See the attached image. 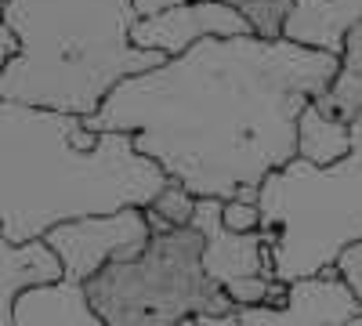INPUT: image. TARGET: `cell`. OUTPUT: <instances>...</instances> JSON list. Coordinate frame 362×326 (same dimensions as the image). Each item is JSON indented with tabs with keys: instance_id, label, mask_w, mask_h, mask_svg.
<instances>
[{
	"instance_id": "19",
	"label": "cell",
	"mask_w": 362,
	"mask_h": 326,
	"mask_svg": "<svg viewBox=\"0 0 362 326\" xmlns=\"http://www.w3.org/2000/svg\"><path fill=\"white\" fill-rule=\"evenodd\" d=\"M196 326H243V322H239V312H235V315H221V319L203 315V319H196Z\"/></svg>"
},
{
	"instance_id": "7",
	"label": "cell",
	"mask_w": 362,
	"mask_h": 326,
	"mask_svg": "<svg viewBox=\"0 0 362 326\" xmlns=\"http://www.w3.org/2000/svg\"><path fill=\"white\" fill-rule=\"evenodd\" d=\"M134 44L148 51H163L167 58H177L192 51L203 40H228V37H254V25L243 15V8L228 0H192V4L170 8L153 18H138L134 25Z\"/></svg>"
},
{
	"instance_id": "4",
	"label": "cell",
	"mask_w": 362,
	"mask_h": 326,
	"mask_svg": "<svg viewBox=\"0 0 362 326\" xmlns=\"http://www.w3.org/2000/svg\"><path fill=\"white\" fill-rule=\"evenodd\" d=\"M261 228L272 232V269L297 283L337 269L362 243V116L351 124V153L329 167L290 160L257 192Z\"/></svg>"
},
{
	"instance_id": "16",
	"label": "cell",
	"mask_w": 362,
	"mask_h": 326,
	"mask_svg": "<svg viewBox=\"0 0 362 326\" xmlns=\"http://www.w3.org/2000/svg\"><path fill=\"white\" fill-rule=\"evenodd\" d=\"M243 15L250 18L254 25V37H264V40H283L286 33V22L293 15V0H243Z\"/></svg>"
},
{
	"instance_id": "6",
	"label": "cell",
	"mask_w": 362,
	"mask_h": 326,
	"mask_svg": "<svg viewBox=\"0 0 362 326\" xmlns=\"http://www.w3.org/2000/svg\"><path fill=\"white\" fill-rule=\"evenodd\" d=\"M44 240L58 250L66 264L69 283H87L90 276H98L109 261L138 257L148 240H153V225H148L145 206H127L116 214L102 218H80L51 228Z\"/></svg>"
},
{
	"instance_id": "18",
	"label": "cell",
	"mask_w": 362,
	"mask_h": 326,
	"mask_svg": "<svg viewBox=\"0 0 362 326\" xmlns=\"http://www.w3.org/2000/svg\"><path fill=\"white\" fill-rule=\"evenodd\" d=\"M181 4H192V0H134V11H138V18H153V15H163Z\"/></svg>"
},
{
	"instance_id": "2",
	"label": "cell",
	"mask_w": 362,
	"mask_h": 326,
	"mask_svg": "<svg viewBox=\"0 0 362 326\" xmlns=\"http://www.w3.org/2000/svg\"><path fill=\"white\" fill-rule=\"evenodd\" d=\"M170 174L131 134L87 116L0 102V240L29 243L66 221L153 206Z\"/></svg>"
},
{
	"instance_id": "9",
	"label": "cell",
	"mask_w": 362,
	"mask_h": 326,
	"mask_svg": "<svg viewBox=\"0 0 362 326\" xmlns=\"http://www.w3.org/2000/svg\"><path fill=\"white\" fill-rule=\"evenodd\" d=\"M225 199H199L196 203V218L192 225L203 232V264L206 276L218 286H232L239 279H257V276H272V240L276 235L257 228V232H232L221 218Z\"/></svg>"
},
{
	"instance_id": "8",
	"label": "cell",
	"mask_w": 362,
	"mask_h": 326,
	"mask_svg": "<svg viewBox=\"0 0 362 326\" xmlns=\"http://www.w3.org/2000/svg\"><path fill=\"white\" fill-rule=\"evenodd\" d=\"M358 315H362V298L341 276V269L290 283L283 305L239 308L243 326H344Z\"/></svg>"
},
{
	"instance_id": "15",
	"label": "cell",
	"mask_w": 362,
	"mask_h": 326,
	"mask_svg": "<svg viewBox=\"0 0 362 326\" xmlns=\"http://www.w3.org/2000/svg\"><path fill=\"white\" fill-rule=\"evenodd\" d=\"M196 203H199V196H192L185 185L170 177V185L153 199V206H145L148 225H153V232L185 228V225H192V218H196Z\"/></svg>"
},
{
	"instance_id": "10",
	"label": "cell",
	"mask_w": 362,
	"mask_h": 326,
	"mask_svg": "<svg viewBox=\"0 0 362 326\" xmlns=\"http://www.w3.org/2000/svg\"><path fill=\"white\" fill-rule=\"evenodd\" d=\"M66 283V264L47 240H0V326H15L22 293Z\"/></svg>"
},
{
	"instance_id": "12",
	"label": "cell",
	"mask_w": 362,
	"mask_h": 326,
	"mask_svg": "<svg viewBox=\"0 0 362 326\" xmlns=\"http://www.w3.org/2000/svg\"><path fill=\"white\" fill-rule=\"evenodd\" d=\"M15 326H105V322L90 308L83 283L66 279V283L22 293V301L15 308ZM185 326H196V319Z\"/></svg>"
},
{
	"instance_id": "20",
	"label": "cell",
	"mask_w": 362,
	"mask_h": 326,
	"mask_svg": "<svg viewBox=\"0 0 362 326\" xmlns=\"http://www.w3.org/2000/svg\"><path fill=\"white\" fill-rule=\"evenodd\" d=\"M344 326H362V315H358V319H351V322H344Z\"/></svg>"
},
{
	"instance_id": "1",
	"label": "cell",
	"mask_w": 362,
	"mask_h": 326,
	"mask_svg": "<svg viewBox=\"0 0 362 326\" xmlns=\"http://www.w3.org/2000/svg\"><path fill=\"white\" fill-rule=\"evenodd\" d=\"M341 73V58L293 40L214 37L131 76L90 131L131 134L199 199H250L297 160V124Z\"/></svg>"
},
{
	"instance_id": "3",
	"label": "cell",
	"mask_w": 362,
	"mask_h": 326,
	"mask_svg": "<svg viewBox=\"0 0 362 326\" xmlns=\"http://www.w3.org/2000/svg\"><path fill=\"white\" fill-rule=\"evenodd\" d=\"M18 58L0 66V102L95 116L124 80L167 62L134 44V0H0Z\"/></svg>"
},
{
	"instance_id": "17",
	"label": "cell",
	"mask_w": 362,
	"mask_h": 326,
	"mask_svg": "<svg viewBox=\"0 0 362 326\" xmlns=\"http://www.w3.org/2000/svg\"><path fill=\"white\" fill-rule=\"evenodd\" d=\"M221 218L232 232H257L261 228V206L250 199H225Z\"/></svg>"
},
{
	"instance_id": "5",
	"label": "cell",
	"mask_w": 362,
	"mask_h": 326,
	"mask_svg": "<svg viewBox=\"0 0 362 326\" xmlns=\"http://www.w3.org/2000/svg\"><path fill=\"white\" fill-rule=\"evenodd\" d=\"M203 247L196 225L153 232L138 257L109 261L83 283L90 308L105 326H185L203 315H235L225 286L206 276Z\"/></svg>"
},
{
	"instance_id": "11",
	"label": "cell",
	"mask_w": 362,
	"mask_h": 326,
	"mask_svg": "<svg viewBox=\"0 0 362 326\" xmlns=\"http://www.w3.org/2000/svg\"><path fill=\"white\" fill-rule=\"evenodd\" d=\"M228 4H243V0H228ZM355 22H362V0H293V15L283 37L341 58L344 37Z\"/></svg>"
},
{
	"instance_id": "13",
	"label": "cell",
	"mask_w": 362,
	"mask_h": 326,
	"mask_svg": "<svg viewBox=\"0 0 362 326\" xmlns=\"http://www.w3.org/2000/svg\"><path fill=\"white\" fill-rule=\"evenodd\" d=\"M315 105L344 124H355L362 116V22L348 29L344 51H341V73L329 83V91L315 98Z\"/></svg>"
},
{
	"instance_id": "14",
	"label": "cell",
	"mask_w": 362,
	"mask_h": 326,
	"mask_svg": "<svg viewBox=\"0 0 362 326\" xmlns=\"http://www.w3.org/2000/svg\"><path fill=\"white\" fill-rule=\"evenodd\" d=\"M348 153H351V124L326 116L312 102L300 112V124H297V156L308 163H319V167H329V163L344 160Z\"/></svg>"
}]
</instances>
